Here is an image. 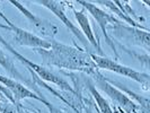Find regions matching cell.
I'll use <instances>...</instances> for the list:
<instances>
[{"instance_id": "obj_1", "label": "cell", "mask_w": 150, "mask_h": 113, "mask_svg": "<svg viewBox=\"0 0 150 113\" xmlns=\"http://www.w3.org/2000/svg\"><path fill=\"white\" fill-rule=\"evenodd\" d=\"M36 52L41 55L43 63L46 66L81 71L91 76L97 71V67L91 59L90 53L85 52L75 46L60 43L55 40L51 41L50 49H38Z\"/></svg>"}, {"instance_id": "obj_2", "label": "cell", "mask_w": 150, "mask_h": 113, "mask_svg": "<svg viewBox=\"0 0 150 113\" xmlns=\"http://www.w3.org/2000/svg\"><path fill=\"white\" fill-rule=\"evenodd\" d=\"M0 43L4 45V48L7 50L8 52L11 53L17 60L21 61V62H22L23 65L27 68L28 70H30V71H32V74H33V72H34V74H36V75H38L40 78H42L43 80H45V82H50V83H52V84H54V85H57V86H59L61 90H69V92H74V88L69 85V83H68L66 79H63L62 77L58 76L57 74H54L52 70H50L49 68H46L45 66L34 63V62H33V61H30V59L25 58V57L22 55L19 52H17L15 49L9 44L8 42H6L1 35H0Z\"/></svg>"}, {"instance_id": "obj_3", "label": "cell", "mask_w": 150, "mask_h": 113, "mask_svg": "<svg viewBox=\"0 0 150 113\" xmlns=\"http://www.w3.org/2000/svg\"><path fill=\"white\" fill-rule=\"evenodd\" d=\"M90 57L94 61V63L96 65L97 69H104V70H108V71H112L115 72L117 75H121L123 77H127L130 78L132 80H134L137 83H139L142 86V90L148 92L149 90V75L147 72H140V71H137L134 69L130 67H127L124 65H121L116 61L112 60V59H108L104 55H98L95 53H90Z\"/></svg>"}, {"instance_id": "obj_4", "label": "cell", "mask_w": 150, "mask_h": 113, "mask_svg": "<svg viewBox=\"0 0 150 113\" xmlns=\"http://www.w3.org/2000/svg\"><path fill=\"white\" fill-rule=\"evenodd\" d=\"M13 6H15L23 15L27 18V21L30 23V25L34 27V31L36 32V34H38V36L41 38H43L45 41L51 42L54 40L57 33H58V26L52 24L51 22L43 19L41 17H38V15L33 14L30 9L23 6V4H21L19 1H9Z\"/></svg>"}, {"instance_id": "obj_5", "label": "cell", "mask_w": 150, "mask_h": 113, "mask_svg": "<svg viewBox=\"0 0 150 113\" xmlns=\"http://www.w3.org/2000/svg\"><path fill=\"white\" fill-rule=\"evenodd\" d=\"M93 77L96 79V85L98 86V88H100L108 97H111L113 102L117 106H120L123 111H125L127 113L138 112L139 106L134 104L123 92H121L117 88H115L112 84L108 83L105 78L103 77V75H100L98 72V70L93 75Z\"/></svg>"}, {"instance_id": "obj_6", "label": "cell", "mask_w": 150, "mask_h": 113, "mask_svg": "<svg viewBox=\"0 0 150 113\" xmlns=\"http://www.w3.org/2000/svg\"><path fill=\"white\" fill-rule=\"evenodd\" d=\"M78 4L81 5L83 7V9H87L89 11L90 15L93 16V18L97 22V24L99 25V27H100V30L103 32V34L105 35L107 44L112 48V50L115 52V55L119 57V53L116 52V48L114 45V42L111 40V38L107 34V27H108V24L120 25V24H123V23L121 22V21H119L115 16H113L112 14L106 13L105 10H103L102 8H99L95 4H93V2H89V1H78Z\"/></svg>"}, {"instance_id": "obj_7", "label": "cell", "mask_w": 150, "mask_h": 113, "mask_svg": "<svg viewBox=\"0 0 150 113\" xmlns=\"http://www.w3.org/2000/svg\"><path fill=\"white\" fill-rule=\"evenodd\" d=\"M36 2L40 4V5H42V6H43L44 8H46V9H49L52 14H54V15L57 16L61 22L66 25V27H67L68 30L70 31V32H71V33H72V34H74L76 38H78V40H79L83 45L88 44L87 40L85 38V36L83 35V33L80 32V30H79L75 24L68 18L67 14H66V8H67V6L69 5V2H68V1L43 0V1H36Z\"/></svg>"}, {"instance_id": "obj_8", "label": "cell", "mask_w": 150, "mask_h": 113, "mask_svg": "<svg viewBox=\"0 0 150 113\" xmlns=\"http://www.w3.org/2000/svg\"><path fill=\"white\" fill-rule=\"evenodd\" d=\"M10 31L14 34L15 42L21 46H27V48L35 49V50H38V49L47 50L51 48V42L45 41L32 32H28V31L16 26L14 23L10 26Z\"/></svg>"}, {"instance_id": "obj_9", "label": "cell", "mask_w": 150, "mask_h": 113, "mask_svg": "<svg viewBox=\"0 0 150 113\" xmlns=\"http://www.w3.org/2000/svg\"><path fill=\"white\" fill-rule=\"evenodd\" d=\"M0 83L2 86H5L14 96L15 102L18 104V102L23 99V98H34V99H38L40 102H42L44 105H46L49 109L52 107V104L49 103L44 97H41L36 95L34 92L30 90L27 87H25L23 84H21L19 82H17L15 79H11V78H8L6 76L0 75Z\"/></svg>"}, {"instance_id": "obj_10", "label": "cell", "mask_w": 150, "mask_h": 113, "mask_svg": "<svg viewBox=\"0 0 150 113\" xmlns=\"http://www.w3.org/2000/svg\"><path fill=\"white\" fill-rule=\"evenodd\" d=\"M74 10V15H75V18L79 27H80V32L83 33V35L85 36V38L87 40V42L89 43L94 49H96L99 54L103 53V50H102V46L99 44V41L97 40L96 35L94 34V31L91 28V25L89 23V19L85 13V9H81V10H77V9H72ZM98 54V55H99Z\"/></svg>"}, {"instance_id": "obj_11", "label": "cell", "mask_w": 150, "mask_h": 113, "mask_svg": "<svg viewBox=\"0 0 150 113\" xmlns=\"http://www.w3.org/2000/svg\"><path fill=\"white\" fill-rule=\"evenodd\" d=\"M97 5L105 6V7H107L110 10H112L113 13L119 17L117 19L121 21L122 23L125 22V23H128L129 25H131V27H135V28H139V30H144L141 25H139L131 16L128 15V14L123 10V8L121 7L120 1H97V2H96V6H97Z\"/></svg>"}, {"instance_id": "obj_12", "label": "cell", "mask_w": 150, "mask_h": 113, "mask_svg": "<svg viewBox=\"0 0 150 113\" xmlns=\"http://www.w3.org/2000/svg\"><path fill=\"white\" fill-rule=\"evenodd\" d=\"M87 87H88V90H89L91 96H93L94 99L96 101L98 109H99L100 112L102 113H114L112 110V107H111V105L108 104V102H107L105 98L99 94V92L96 90V87L94 86V84L91 83L90 80L87 82Z\"/></svg>"}, {"instance_id": "obj_13", "label": "cell", "mask_w": 150, "mask_h": 113, "mask_svg": "<svg viewBox=\"0 0 150 113\" xmlns=\"http://www.w3.org/2000/svg\"><path fill=\"white\" fill-rule=\"evenodd\" d=\"M0 66L2 68H5L8 72L15 78V80H17V82L24 79V77H23L22 74H19L18 70L16 69L15 65H14V61L8 57L1 48H0Z\"/></svg>"}, {"instance_id": "obj_14", "label": "cell", "mask_w": 150, "mask_h": 113, "mask_svg": "<svg viewBox=\"0 0 150 113\" xmlns=\"http://www.w3.org/2000/svg\"><path fill=\"white\" fill-rule=\"evenodd\" d=\"M21 105L14 104L6 97H0V113H24V110L19 107Z\"/></svg>"}, {"instance_id": "obj_15", "label": "cell", "mask_w": 150, "mask_h": 113, "mask_svg": "<svg viewBox=\"0 0 150 113\" xmlns=\"http://www.w3.org/2000/svg\"><path fill=\"white\" fill-rule=\"evenodd\" d=\"M0 94H2L4 96H6V98H7L8 101H10L11 103H14V104H17L15 102V99H14V96H13V94L9 92V90L5 87V86H2L1 84H0Z\"/></svg>"}, {"instance_id": "obj_16", "label": "cell", "mask_w": 150, "mask_h": 113, "mask_svg": "<svg viewBox=\"0 0 150 113\" xmlns=\"http://www.w3.org/2000/svg\"><path fill=\"white\" fill-rule=\"evenodd\" d=\"M0 17H1V18H2V19H4L5 22H6V25H7L8 27H10V26L13 25V23H11V22H10V21H9V19H8L7 17L5 16V14H4V13H2L1 10H0Z\"/></svg>"}, {"instance_id": "obj_17", "label": "cell", "mask_w": 150, "mask_h": 113, "mask_svg": "<svg viewBox=\"0 0 150 113\" xmlns=\"http://www.w3.org/2000/svg\"><path fill=\"white\" fill-rule=\"evenodd\" d=\"M0 28H4V30L10 31V27H8L7 25H5V24H2V23H0Z\"/></svg>"}, {"instance_id": "obj_18", "label": "cell", "mask_w": 150, "mask_h": 113, "mask_svg": "<svg viewBox=\"0 0 150 113\" xmlns=\"http://www.w3.org/2000/svg\"><path fill=\"white\" fill-rule=\"evenodd\" d=\"M24 113H32V112H28V111H25V110H24Z\"/></svg>"}]
</instances>
